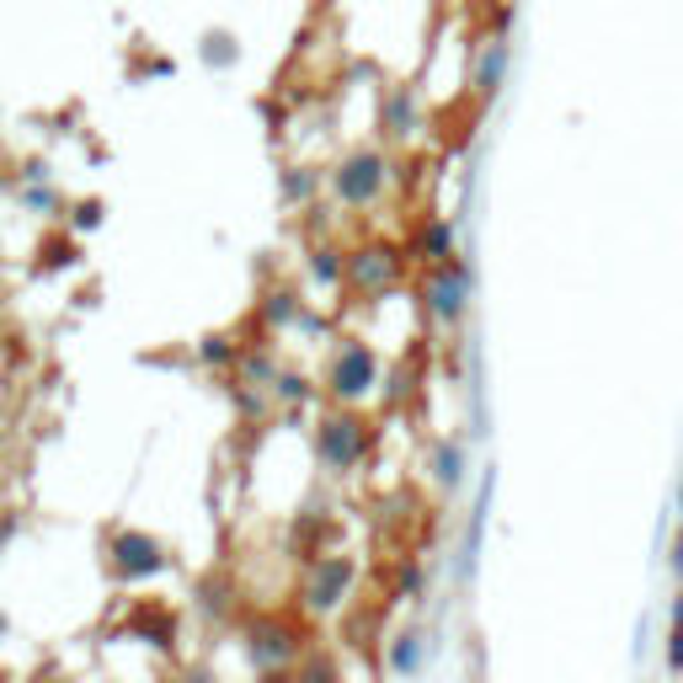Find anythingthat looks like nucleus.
<instances>
[{
	"label": "nucleus",
	"instance_id": "1",
	"mask_svg": "<svg viewBox=\"0 0 683 683\" xmlns=\"http://www.w3.org/2000/svg\"><path fill=\"white\" fill-rule=\"evenodd\" d=\"M358 448H364L358 422H326V459H331V465H347V459H358Z\"/></svg>",
	"mask_w": 683,
	"mask_h": 683
},
{
	"label": "nucleus",
	"instance_id": "2",
	"mask_svg": "<svg viewBox=\"0 0 683 683\" xmlns=\"http://www.w3.org/2000/svg\"><path fill=\"white\" fill-rule=\"evenodd\" d=\"M374 182H379V161H353V166H347V177H342L337 187H342L347 198H369Z\"/></svg>",
	"mask_w": 683,
	"mask_h": 683
},
{
	"label": "nucleus",
	"instance_id": "3",
	"mask_svg": "<svg viewBox=\"0 0 683 683\" xmlns=\"http://www.w3.org/2000/svg\"><path fill=\"white\" fill-rule=\"evenodd\" d=\"M374 364L364 358V353H347V364H337V390H347V395H358L364 384H369Z\"/></svg>",
	"mask_w": 683,
	"mask_h": 683
},
{
	"label": "nucleus",
	"instance_id": "4",
	"mask_svg": "<svg viewBox=\"0 0 683 683\" xmlns=\"http://www.w3.org/2000/svg\"><path fill=\"white\" fill-rule=\"evenodd\" d=\"M118 551H124V566H134V571H150V566H155V545H144V540H124V545H118Z\"/></svg>",
	"mask_w": 683,
	"mask_h": 683
}]
</instances>
